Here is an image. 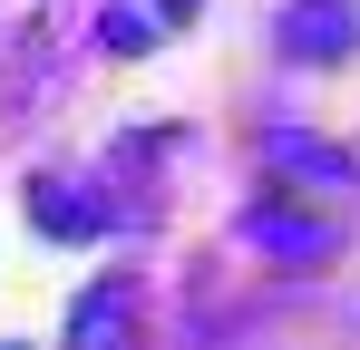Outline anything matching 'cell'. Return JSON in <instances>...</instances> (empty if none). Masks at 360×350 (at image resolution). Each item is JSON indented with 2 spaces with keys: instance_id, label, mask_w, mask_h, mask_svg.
Wrapping results in <instances>:
<instances>
[{
  "instance_id": "obj_1",
  "label": "cell",
  "mask_w": 360,
  "mask_h": 350,
  "mask_svg": "<svg viewBox=\"0 0 360 350\" xmlns=\"http://www.w3.org/2000/svg\"><path fill=\"white\" fill-rule=\"evenodd\" d=\"M351 39H360L351 0H292V10H283V49L311 58V68H321V58H351Z\"/></svg>"
},
{
  "instance_id": "obj_2",
  "label": "cell",
  "mask_w": 360,
  "mask_h": 350,
  "mask_svg": "<svg viewBox=\"0 0 360 350\" xmlns=\"http://www.w3.org/2000/svg\"><path fill=\"white\" fill-rule=\"evenodd\" d=\"M263 166H273V175H302V185H321V195H351V185H360L351 156L311 146V136H292V127H283V136H263Z\"/></svg>"
},
{
  "instance_id": "obj_3",
  "label": "cell",
  "mask_w": 360,
  "mask_h": 350,
  "mask_svg": "<svg viewBox=\"0 0 360 350\" xmlns=\"http://www.w3.org/2000/svg\"><path fill=\"white\" fill-rule=\"evenodd\" d=\"M30 214H39L49 233H98V224H108L98 205H68V185H30Z\"/></svg>"
},
{
  "instance_id": "obj_4",
  "label": "cell",
  "mask_w": 360,
  "mask_h": 350,
  "mask_svg": "<svg viewBox=\"0 0 360 350\" xmlns=\"http://www.w3.org/2000/svg\"><path fill=\"white\" fill-rule=\"evenodd\" d=\"M117 331H127V292H88L68 311V341H117Z\"/></svg>"
},
{
  "instance_id": "obj_5",
  "label": "cell",
  "mask_w": 360,
  "mask_h": 350,
  "mask_svg": "<svg viewBox=\"0 0 360 350\" xmlns=\"http://www.w3.org/2000/svg\"><path fill=\"white\" fill-rule=\"evenodd\" d=\"M98 39H108V49H156V10H136V0H117V10H108V20H98Z\"/></svg>"
},
{
  "instance_id": "obj_6",
  "label": "cell",
  "mask_w": 360,
  "mask_h": 350,
  "mask_svg": "<svg viewBox=\"0 0 360 350\" xmlns=\"http://www.w3.org/2000/svg\"><path fill=\"white\" fill-rule=\"evenodd\" d=\"M146 10H156V20H185V10H195V0H146Z\"/></svg>"
}]
</instances>
